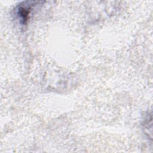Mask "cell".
I'll use <instances>...</instances> for the list:
<instances>
[{"mask_svg":"<svg viewBox=\"0 0 153 153\" xmlns=\"http://www.w3.org/2000/svg\"><path fill=\"white\" fill-rule=\"evenodd\" d=\"M29 7L27 5L19 6L17 9V14H18L19 18H20V20L23 22V23H25L26 21L27 20L28 14L29 13Z\"/></svg>","mask_w":153,"mask_h":153,"instance_id":"6da1fadb","label":"cell"}]
</instances>
